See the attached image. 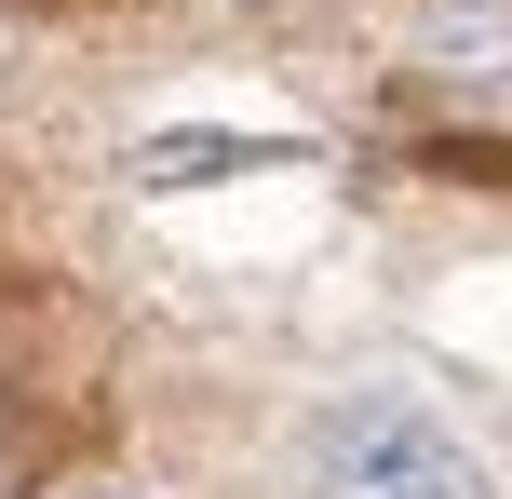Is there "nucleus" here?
<instances>
[{
    "label": "nucleus",
    "instance_id": "nucleus-2",
    "mask_svg": "<svg viewBox=\"0 0 512 499\" xmlns=\"http://www.w3.org/2000/svg\"><path fill=\"white\" fill-rule=\"evenodd\" d=\"M418 68L445 95H512V0H432L418 14Z\"/></svg>",
    "mask_w": 512,
    "mask_h": 499
},
{
    "label": "nucleus",
    "instance_id": "nucleus-3",
    "mask_svg": "<svg viewBox=\"0 0 512 499\" xmlns=\"http://www.w3.org/2000/svg\"><path fill=\"white\" fill-rule=\"evenodd\" d=\"M297 135H230V122H189V135H149L135 149V189H216V176H283Z\"/></svg>",
    "mask_w": 512,
    "mask_h": 499
},
{
    "label": "nucleus",
    "instance_id": "nucleus-1",
    "mask_svg": "<svg viewBox=\"0 0 512 499\" xmlns=\"http://www.w3.org/2000/svg\"><path fill=\"white\" fill-rule=\"evenodd\" d=\"M297 499H499V473L472 459V432L445 419V405L364 378V392H324V405H310Z\"/></svg>",
    "mask_w": 512,
    "mask_h": 499
},
{
    "label": "nucleus",
    "instance_id": "nucleus-4",
    "mask_svg": "<svg viewBox=\"0 0 512 499\" xmlns=\"http://www.w3.org/2000/svg\"><path fill=\"white\" fill-rule=\"evenodd\" d=\"M54 499H149V486H108V473H95V486H54Z\"/></svg>",
    "mask_w": 512,
    "mask_h": 499
}]
</instances>
